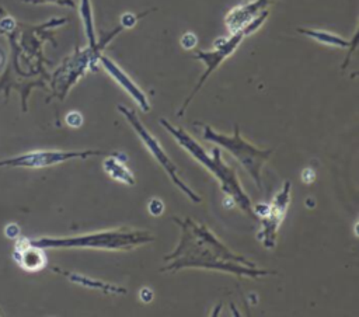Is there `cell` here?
I'll return each instance as SVG.
<instances>
[{
    "label": "cell",
    "mask_w": 359,
    "mask_h": 317,
    "mask_svg": "<svg viewBox=\"0 0 359 317\" xmlns=\"http://www.w3.org/2000/svg\"><path fill=\"white\" fill-rule=\"evenodd\" d=\"M147 209H149V212H150L153 216H160V215L164 212V203H163V201L158 199V198H151V199L149 201Z\"/></svg>",
    "instance_id": "cell-22"
},
{
    "label": "cell",
    "mask_w": 359,
    "mask_h": 317,
    "mask_svg": "<svg viewBox=\"0 0 359 317\" xmlns=\"http://www.w3.org/2000/svg\"><path fill=\"white\" fill-rule=\"evenodd\" d=\"M13 257L17 264L25 271H39L46 265L43 248L32 245L25 237L17 241Z\"/></svg>",
    "instance_id": "cell-13"
},
{
    "label": "cell",
    "mask_w": 359,
    "mask_h": 317,
    "mask_svg": "<svg viewBox=\"0 0 359 317\" xmlns=\"http://www.w3.org/2000/svg\"><path fill=\"white\" fill-rule=\"evenodd\" d=\"M79 13H80V17L83 21V27H84V32H86L88 45H95L98 39H97V34H95L91 0H80Z\"/></svg>",
    "instance_id": "cell-17"
},
{
    "label": "cell",
    "mask_w": 359,
    "mask_h": 317,
    "mask_svg": "<svg viewBox=\"0 0 359 317\" xmlns=\"http://www.w3.org/2000/svg\"><path fill=\"white\" fill-rule=\"evenodd\" d=\"M149 11L142 13V14H133V13H125L121 17V27L122 28H132L135 27V24L137 22V20H140L143 15H146Z\"/></svg>",
    "instance_id": "cell-19"
},
{
    "label": "cell",
    "mask_w": 359,
    "mask_h": 317,
    "mask_svg": "<svg viewBox=\"0 0 359 317\" xmlns=\"http://www.w3.org/2000/svg\"><path fill=\"white\" fill-rule=\"evenodd\" d=\"M52 271L60 274V275H65L70 282L73 283H77L80 286H84V288H90V289H95V290H101L104 293H112V295H125L126 293V289L125 288H121V286H116V285H111V283H107V282H102L100 279H93V278H88V276H84V275H80V274H74V272H67V271H63V269H59L57 267H53Z\"/></svg>",
    "instance_id": "cell-15"
},
{
    "label": "cell",
    "mask_w": 359,
    "mask_h": 317,
    "mask_svg": "<svg viewBox=\"0 0 359 317\" xmlns=\"http://www.w3.org/2000/svg\"><path fill=\"white\" fill-rule=\"evenodd\" d=\"M123 28L119 25L114 28L111 32L104 35L101 41H97L95 45H88L87 48H76L74 52L65 58L60 66L49 76V84L52 94L49 95L48 101L53 97L63 101L70 91V88L88 72H95L97 62L100 55L105 49V46L112 41Z\"/></svg>",
    "instance_id": "cell-5"
},
{
    "label": "cell",
    "mask_w": 359,
    "mask_h": 317,
    "mask_svg": "<svg viewBox=\"0 0 359 317\" xmlns=\"http://www.w3.org/2000/svg\"><path fill=\"white\" fill-rule=\"evenodd\" d=\"M153 290L150 289V288H142L140 289V295H139V297H140V300L142 302H144V303H149V302H151L153 300Z\"/></svg>",
    "instance_id": "cell-25"
},
{
    "label": "cell",
    "mask_w": 359,
    "mask_h": 317,
    "mask_svg": "<svg viewBox=\"0 0 359 317\" xmlns=\"http://www.w3.org/2000/svg\"><path fill=\"white\" fill-rule=\"evenodd\" d=\"M290 188H292L290 181H285L283 188L276 194L272 205H269L268 215L261 220L262 229L258 231L257 238L262 241L264 247L266 248H273L275 245L278 227L280 226L290 202Z\"/></svg>",
    "instance_id": "cell-10"
},
{
    "label": "cell",
    "mask_w": 359,
    "mask_h": 317,
    "mask_svg": "<svg viewBox=\"0 0 359 317\" xmlns=\"http://www.w3.org/2000/svg\"><path fill=\"white\" fill-rule=\"evenodd\" d=\"M198 125H201L203 128V132H202L203 139L208 142H213V143L224 147L226 150H229L236 157V160L241 164V167L244 170H247V173L251 175L255 185L261 191L262 189L261 170H262L264 163L266 160H269V156L272 154V149H265V150L258 149L254 144H251L250 142L244 140L240 135L238 125H234V132L231 136L219 133L209 125H205V123L203 125L198 123Z\"/></svg>",
    "instance_id": "cell-7"
},
{
    "label": "cell",
    "mask_w": 359,
    "mask_h": 317,
    "mask_svg": "<svg viewBox=\"0 0 359 317\" xmlns=\"http://www.w3.org/2000/svg\"><path fill=\"white\" fill-rule=\"evenodd\" d=\"M119 112L126 118V121L129 122V125L133 128L135 133L139 136V139L143 142V144L146 146V149L151 153V156L157 160V163L165 170V173L168 174V177L171 178V181L195 203L201 202V196L196 195L178 175V168L177 166L171 161V158L168 157V154L164 151V149L160 146L158 140L144 128V125L140 122V119L137 118L136 112L122 104L118 105Z\"/></svg>",
    "instance_id": "cell-8"
},
{
    "label": "cell",
    "mask_w": 359,
    "mask_h": 317,
    "mask_svg": "<svg viewBox=\"0 0 359 317\" xmlns=\"http://www.w3.org/2000/svg\"><path fill=\"white\" fill-rule=\"evenodd\" d=\"M28 241L32 245H36L39 248H94V250L128 251L142 244L154 241V237L144 230L119 227L114 230L87 233L76 237H63V238L42 237V238H35Z\"/></svg>",
    "instance_id": "cell-4"
},
{
    "label": "cell",
    "mask_w": 359,
    "mask_h": 317,
    "mask_svg": "<svg viewBox=\"0 0 359 317\" xmlns=\"http://www.w3.org/2000/svg\"><path fill=\"white\" fill-rule=\"evenodd\" d=\"M252 210H254V213H255V216L258 219L259 217H265L268 215V212H269V205L268 203H258V205H255V208Z\"/></svg>",
    "instance_id": "cell-24"
},
{
    "label": "cell",
    "mask_w": 359,
    "mask_h": 317,
    "mask_svg": "<svg viewBox=\"0 0 359 317\" xmlns=\"http://www.w3.org/2000/svg\"><path fill=\"white\" fill-rule=\"evenodd\" d=\"M269 3H271V0H251V1H247V3L233 7L224 17V24H226L229 34H234V32L243 29L255 17H258L264 10H266V6Z\"/></svg>",
    "instance_id": "cell-12"
},
{
    "label": "cell",
    "mask_w": 359,
    "mask_h": 317,
    "mask_svg": "<svg viewBox=\"0 0 359 317\" xmlns=\"http://www.w3.org/2000/svg\"><path fill=\"white\" fill-rule=\"evenodd\" d=\"M67 18H50L39 25H29L17 21L6 8L0 7V35L7 36L10 42V60L0 77V93L8 98L10 90L17 88L21 93L22 111H27V97L32 87H45L49 81L43 63L45 59L42 45L45 41L53 39V28L62 27Z\"/></svg>",
    "instance_id": "cell-1"
},
{
    "label": "cell",
    "mask_w": 359,
    "mask_h": 317,
    "mask_svg": "<svg viewBox=\"0 0 359 317\" xmlns=\"http://www.w3.org/2000/svg\"><path fill=\"white\" fill-rule=\"evenodd\" d=\"M101 150H34L24 154H18L10 158L0 160V167H25V168H42L55 166L63 161L74 158H87L91 156H101Z\"/></svg>",
    "instance_id": "cell-9"
},
{
    "label": "cell",
    "mask_w": 359,
    "mask_h": 317,
    "mask_svg": "<svg viewBox=\"0 0 359 317\" xmlns=\"http://www.w3.org/2000/svg\"><path fill=\"white\" fill-rule=\"evenodd\" d=\"M4 62H6V56H4V52L0 49V67L4 65Z\"/></svg>",
    "instance_id": "cell-26"
},
{
    "label": "cell",
    "mask_w": 359,
    "mask_h": 317,
    "mask_svg": "<svg viewBox=\"0 0 359 317\" xmlns=\"http://www.w3.org/2000/svg\"><path fill=\"white\" fill-rule=\"evenodd\" d=\"M4 234L8 237V238H17L20 236V227L14 223H10L8 226H6L4 229Z\"/></svg>",
    "instance_id": "cell-23"
},
{
    "label": "cell",
    "mask_w": 359,
    "mask_h": 317,
    "mask_svg": "<svg viewBox=\"0 0 359 317\" xmlns=\"http://www.w3.org/2000/svg\"><path fill=\"white\" fill-rule=\"evenodd\" d=\"M125 161H126V156L123 153H118V151H114L109 157H107L102 163V167L105 170V173L119 181V182H123V184H128V185H135V175L132 174V171L125 166Z\"/></svg>",
    "instance_id": "cell-14"
},
{
    "label": "cell",
    "mask_w": 359,
    "mask_h": 317,
    "mask_svg": "<svg viewBox=\"0 0 359 317\" xmlns=\"http://www.w3.org/2000/svg\"><path fill=\"white\" fill-rule=\"evenodd\" d=\"M65 122H66L69 126H72V128H79V126H81V123H83V116H81V114L77 112V111H70L69 114H66Z\"/></svg>",
    "instance_id": "cell-21"
},
{
    "label": "cell",
    "mask_w": 359,
    "mask_h": 317,
    "mask_svg": "<svg viewBox=\"0 0 359 317\" xmlns=\"http://www.w3.org/2000/svg\"><path fill=\"white\" fill-rule=\"evenodd\" d=\"M161 126L177 140V143L185 149L198 163H201L208 171H210L220 182L222 191L233 199L234 205H237L244 213H247L252 219H258L252 210V203L250 196L243 191V187L238 181L237 173L234 168L227 166L222 160V153L217 147L212 150V156H209L205 149L182 128H177L170 123L165 118H160Z\"/></svg>",
    "instance_id": "cell-3"
},
{
    "label": "cell",
    "mask_w": 359,
    "mask_h": 317,
    "mask_svg": "<svg viewBox=\"0 0 359 317\" xmlns=\"http://www.w3.org/2000/svg\"><path fill=\"white\" fill-rule=\"evenodd\" d=\"M98 62L101 63L102 69L112 77V80H115V83L121 88H123L136 101L137 107L142 111H144V112L150 111V102H149L146 93L129 77V74L121 66H118L112 59H109L108 56H105L102 53L100 55Z\"/></svg>",
    "instance_id": "cell-11"
},
{
    "label": "cell",
    "mask_w": 359,
    "mask_h": 317,
    "mask_svg": "<svg viewBox=\"0 0 359 317\" xmlns=\"http://www.w3.org/2000/svg\"><path fill=\"white\" fill-rule=\"evenodd\" d=\"M174 220L182 227V237L178 247L164 257V261L174 259V262L161 268V272L178 271L185 267H196L226 271L237 275L238 278L247 275L252 279L278 274L276 271L261 269L252 261L234 254L222 244L208 227L195 223L189 217L185 220L174 217Z\"/></svg>",
    "instance_id": "cell-2"
},
{
    "label": "cell",
    "mask_w": 359,
    "mask_h": 317,
    "mask_svg": "<svg viewBox=\"0 0 359 317\" xmlns=\"http://www.w3.org/2000/svg\"><path fill=\"white\" fill-rule=\"evenodd\" d=\"M24 3L29 4H56L62 7H69V8H76V1L74 0H21Z\"/></svg>",
    "instance_id": "cell-18"
},
{
    "label": "cell",
    "mask_w": 359,
    "mask_h": 317,
    "mask_svg": "<svg viewBox=\"0 0 359 317\" xmlns=\"http://www.w3.org/2000/svg\"><path fill=\"white\" fill-rule=\"evenodd\" d=\"M297 32L323 43V45H328V46H335V48H351L353 45H356L358 41V32H355L352 41L345 39L337 34H332L330 31H324V29H311V28H297Z\"/></svg>",
    "instance_id": "cell-16"
},
{
    "label": "cell",
    "mask_w": 359,
    "mask_h": 317,
    "mask_svg": "<svg viewBox=\"0 0 359 317\" xmlns=\"http://www.w3.org/2000/svg\"><path fill=\"white\" fill-rule=\"evenodd\" d=\"M269 15V11L268 10H264L258 17H255L250 24H247L243 29L234 32V34H230V36L227 38H217L215 42H213V49L212 50H198L195 55H194V59H198V60H202L206 66L205 72L202 73L199 81L196 83V86L194 87V90L191 91V94L187 97V100L184 101L182 107L178 109L177 115L178 116H182L185 114V109L189 105V102L192 101V98L198 94V91L202 88V86L205 84V81L208 80V77L238 48V45L241 43V41L251 35L252 32H255L264 22L265 20L268 18Z\"/></svg>",
    "instance_id": "cell-6"
},
{
    "label": "cell",
    "mask_w": 359,
    "mask_h": 317,
    "mask_svg": "<svg viewBox=\"0 0 359 317\" xmlns=\"http://www.w3.org/2000/svg\"><path fill=\"white\" fill-rule=\"evenodd\" d=\"M180 43H181V46H182L184 49L189 50V49H194V48L196 46L198 38H196V35H195L194 32H189V31H188V32H185V34L181 36Z\"/></svg>",
    "instance_id": "cell-20"
}]
</instances>
